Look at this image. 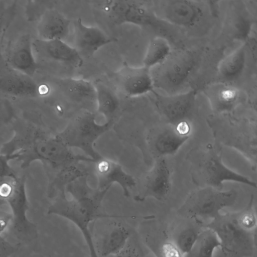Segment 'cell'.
I'll use <instances>...</instances> for the list:
<instances>
[{
  "label": "cell",
  "mask_w": 257,
  "mask_h": 257,
  "mask_svg": "<svg viewBox=\"0 0 257 257\" xmlns=\"http://www.w3.org/2000/svg\"><path fill=\"white\" fill-rule=\"evenodd\" d=\"M0 153L10 162L20 163L25 169L39 161L48 171L49 179L61 170L83 162L94 163L84 155L75 153L58 137L40 127L27 126L16 131L12 139L5 143Z\"/></svg>",
  "instance_id": "cell-1"
},
{
  "label": "cell",
  "mask_w": 257,
  "mask_h": 257,
  "mask_svg": "<svg viewBox=\"0 0 257 257\" xmlns=\"http://www.w3.org/2000/svg\"><path fill=\"white\" fill-rule=\"evenodd\" d=\"M108 190L81 186L70 192L71 197L66 193L56 196L48 209V214L63 217L75 225L86 243L90 257H99L90 231V224L98 219L118 217L106 214L102 211V201Z\"/></svg>",
  "instance_id": "cell-2"
},
{
  "label": "cell",
  "mask_w": 257,
  "mask_h": 257,
  "mask_svg": "<svg viewBox=\"0 0 257 257\" xmlns=\"http://www.w3.org/2000/svg\"><path fill=\"white\" fill-rule=\"evenodd\" d=\"M185 160L192 182L198 187L222 190L226 181L256 188V183L227 167L223 162L221 149L214 144L195 147L187 153Z\"/></svg>",
  "instance_id": "cell-3"
},
{
  "label": "cell",
  "mask_w": 257,
  "mask_h": 257,
  "mask_svg": "<svg viewBox=\"0 0 257 257\" xmlns=\"http://www.w3.org/2000/svg\"><path fill=\"white\" fill-rule=\"evenodd\" d=\"M214 144L232 149L241 154L256 171L257 122L256 119L236 117L231 113L213 114L207 119Z\"/></svg>",
  "instance_id": "cell-4"
},
{
  "label": "cell",
  "mask_w": 257,
  "mask_h": 257,
  "mask_svg": "<svg viewBox=\"0 0 257 257\" xmlns=\"http://www.w3.org/2000/svg\"><path fill=\"white\" fill-rule=\"evenodd\" d=\"M0 198L10 208L12 221L9 229L16 238L23 242L37 239V226L27 216L29 203L24 179L17 174L0 181Z\"/></svg>",
  "instance_id": "cell-5"
},
{
  "label": "cell",
  "mask_w": 257,
  "mask_h": 257,
  "mask_svg": "<svg viewBox=\"0 0 257 257\" xmlns=\"http://www.w3.org/2000/svg\"><path fill=\"white\" fill-rule=\"evenodd\" d=\"M113 123L98 121L96 113L85 111L72 119L57 135L68 147L82 151L94 163L102 157L95 149V143Z\"/></svg>",
  "instance_id": "cell-6"
},
{
  "label": "cell",
  "mask_w": 257,
  "mask_h": 257,
  "mask_svg": "<svg viewBox=\"0 0 257 257\" xmlns=\"http://www.w3.org/2000/svg\"><path fill=\"white\" fill-rule=\"evenodd\" d=\"M238 197L236 190L198 187L187 196L178 213L196 220H209L218 217L224 208L233 206Z\"/></svg>",
  "instance_id": "cell-7"
},
{
  "label": "cell",
  "mask_w": 257,
  "mask_h": 257,
  "mask_svg": "<svg viewBox=\"0 0 257 257\" xmlns=\"http://www.w3.org/2000/svg\"><path fill=\"white\" fill-rule=\"evenodd\" d=\"M196 62L193 52L172 50L162 62L150 69L154 88L166 94L178 93L191 75Z\"/></svg>",
  "instance_id": "cell-8"
},
{
  "label": "cell",
  "mask_w": 257,
  "mask_h": 257,
  "mask_svg": "<svg viewBox=\"0 0 257 257\" xmlns=\"http://www.w3.org/2000/svg\"><path fill=\"white\" fill-rule=\"evenodd\" d=\"M206 227L214 231L221 243L224 257H254L256 252L255 232L242 229L233 214H221Z\"/></svg>",
  "instance_id": "cell-9"
},
{
  "label": "cell",
  "mask_w": 257,
  "mask_h": 257,
  "mask_svg": "<svg viewBox=\"0 0 257 257\" xmlns=\"http://www.w3.org/2000/svg\"><path fill=\"white\" fill-rule=\"evenodd\" d=\"M206 2L165 0L157 2L153 9L161 21L189 31H194L206 24L211 11Z\"/></svg>",
  "instance_id": "cell-10"
},
{
  "label": "cell",
  "mask_w": 257,
  "mask_h": 257,
  "mask_svg": "<svg viewBox=\"0 0 257 257\" xmlns=\"http://www.w3.org/2000/svg\"><path fill=\"white\" fill-rule=\"evenodd\" d=\"M102 8L109 21L114 25L128 24L155 30L163 22L157 17L153 9L138 1H104Z\"/></svg>",
  "instance_id": "cell-11"
},
{
  "label": "cell",
  "mask_w": 257,
  "mask_h": 257,
  "mask_svg": "<svg viewBox=\"0 0 257 257\" xmlns=\"http://www.w3.org/2000/svg\"><path fill=\"white\" fill-rule=\"evenodd\" d=\"M190 122L184 121L173 125L164 123L152 128L147 136L149 151L154 160L173 156L190 137Z\"/></svg>",
  "instance_id": "cell-12"
},
{
  "label": "cell",
  "mask_w": 257,
  "mask_h": 257,
  "mask_svg": "<svg viewBox=\"0 0 257 257\" xmlns=\"http://www.w3.org/2000/svg\"><path fill=\"white\" fill-rule=\"evenodd\" d=\"M152 93L155 105L165 123L176 125L190 122L196 100L195 90L173 94H162L155 91Z\"/></svg>",
  "instance_id": "cell-13"
},
{
  "label": "cell",
  "mask_w": 257,
  "mask_h": 257,
  "mask_svg": "<svg viewBox=\"0 0 257 257\" xmlns=\"http://www.w3.org/2000/svg\"><path fill=\"white\" fill-rule=\"evenodd\" d=\"M171 173L165 157L155 160L152 168L144 176L134 200L143 202L153 198L160 201L165 200L171 191Z\"/></svg>",
  "instance_id": "cell-14"
},
{
  "label": "cell",
  "mask_w": 257,
  "mask_h": 257,
  "mask_svg": "<svg viewBox=\"0 0 257 257\" xmlns=\"http://www.w3.org/2000/svg\"><path fill=\"white\" fill-rule=\"evenodd\" d=\"M117 88L127 97H135L153 92L154 86L150 69L124 65L114 75Z\"/></svg>",
  "instance_id": "cell-15"
},
{
  "label": "cell",
  "mask_w": 257,
  "mask_h": 257,
  "mask_svg": "<svg viewBox=\"0 0 257 257\" xmlns=\"http://www.w3.org/2000/svg\"><path fill=\"white\" fill-rule=\"evenodd\" d=\"M6 66L5 69L0 71V93L16 97H35L48 92L45 84H38L32 77Z\"/></svg>",
  "instance_id": "cell-16"
},
{
  "label": "cell",
  "mask_w": 257,
  "mask_h": 257,
  "mask_svg": "<svg viewBox=\"0 0 257 257\" xmlns=\"http://www.w3.org/2000/svg\"><path fill=\"white\" fill-rule=\"evenodd\" d=\"M33 43L28 34L19 37L6 51V64L19 73L32 77L38 68Z\"/></svg>",
  "instance_id": "cell-17"
},
{
  "label": "cell",
  "mask_w": 257,
  "mask_h": 257,
  "mask_svg": "<svg viewBox=\"0 0 257 257\" xmlns=\"http://www.w3.org/2000/svg\"><path fill=\"white\" fill-rule=\"evenodd\" d=\"M94 171L100 190L109 189L113 184H118L125 197L136 186L135 178L125 171L118 163L102 156L94 163Z\"/></svg>",
  "instance_id": "cell-18"
},
{
  "label": "cell",
  "mask_w": 257,
  "mask_h": 257,
  "mask_svg": "<svg viewBox=\"0 0 257 257\" xmlns=\"http://www.w3.org/2000/svg\"><path fill=\"white\" fill-rule=\"evenodd\" d=\"M73 37L74 47L82 55L89 57L93 56L100 49L116 41L100 28L87 26L79 18L73 23Z\"/></svg>",
  "instance_id": "cell-19"
},
{
  "label": "cell",
  "mask_w": 257,
  "mask_h": 257,
  "mask_svg": "<svg viewBox=\"0 0 257 257\" xmlns=\"http://www.w3.org/2000/svg\"><path fill=\"white\" fill-rule=\"evenodd\" d=\"M213 114L231 113L242 99L240 90L225 82H214L203 88Z\"/></svg>",
  "instance_id": "cell-20"
},
{
  "label": "cell",
  "mask_w": 257,
  "mask_h": 257,
  "mask_svg": "<svg viewBox=\"0 0 257 257\" xmlns=\"http://www.w3.org/2000/svg\"><path fill=\"white\" fill-rule=\"evenodd\" d=\"M130 236L129 230L123 224L111 222L99 232L94 242L96 251L103 257L116 256L126 248Z\"/></svg>",
  "instance_id": "cell-21"
},
{
  "label": "cell",
  "mask_w": 257,
  "mask_h": 257,
  "mask_svg": "<svg viewBox=\"0 0 257 257\" xmlns=\"http://www.w3.org/2000/svg\"><path fill=\"white\" fill-rule=\"evenodd\" d=\"M70 21L54 9L46 10L41 16L37 25L38 39L42 41L64 40L70 32Z\"/></svg>",
  "instance_id": "cell-22"
},
{
  "label": "cell",
  "mask_w": 257,
  "mask_h": 257,
  "mask_svg": "<svg viewBox=\"0 0 257 257\" xmlns=\"http://www.w3.org/2000/svg\"><path fill=\"white\" fill-rule=\"evenodd\" d=\"M33 46L34 50L40 51L48 58L68 66L77 68L83 64L82 55L74 47L64 40L42 41L38 40L33 43Z\"/></svg>",
  "instance_id": "cell-23"
},
{
  "label": "cell",
  "mask_w": 257,
  "mask_h": 257,
  "mask_svg": "<svg viewBox=\"0 0 257 257\" xmlns=\"http://www.w3.org/2000/svg\"><path fill=\"white\" fill-rule=\"evenodd\" d=\"M94 85L97 104L96 115L101 116L105 122H114L119 106L117 94L102 82H96Z\"/></svg>",
  "instance_id": "cell-24"
},
{
  "label": "cell",
  "mask_w": 257,
  "mask_h": 257,
  "mask_svg": "<svg viewBox=\"0 0 257 257\" xmlns=\"http://www.w3.org/2000/svg\"><path fill=\"white\" fill-rule=\"evenodd\" d=\"M245 59L246 43L244 42L220 60L217 65L219 75L226 80L237 78L244 68Z\"/></svg>",
  "instance_id": "cell-25"
},
{
  "label": "cell",
  "mask_w": 257,
  "mask_h": 257,
  "mask_svg": "<svg viewBox=\"0 0 257 257\" xmlns=\"http://www.w3.org/2000/svg\"><path fill=\"white\" fill-rule=\"evenodd\" d=\"M220 240L212 230L206 227L200 232L190 251L185 257H213L215 250L220 248Z\"/></svg>",
  "instance_id": "cell-26"
},
{
  "label": "cell",
  "mask_w": 257,
  "mask_h": 257,
  "mask_svg": "<svg viewBox=\"0 0 257 257\" xmlns=\"http://www.w3.org/2000/svg\"><path fill=\"white\" fill-rule=\"evenodd\" d=\"M172 49L167 40L160 36L152 39L143 59V65L149 69L162 62Z\"/></svg>",
  "instance_id": "cell-27"
},
{
  "label": "cell",
  "mask_w": 257,
  "mask_h": 257,
  "mask_svg": "<svg viewBox=\"0 0 257 257\" xmlns=\"http://www.w3.org/2000/svg\"><path fill=\"white\" fill-rule=\"evenodd\" d=\"M231 8V13H229L231 17L228 18L230 20L231 34L235 38L245 39L249 33L251 25L248 15L245 10L237 8V5L236 9V4H233Z\"/></svg>",
  "instance_id": "cell-28"
},
{
  "label": "cell",
  "mask_w": 257,
  "mask_h": 257,
  "mask_svg": "<svg viewBox=\"0 0 257 257\" xmlns=\"http://www.w3.org/2000/svg\"><path fill=\"white\" fill-rule=\"evenodd\" d=\"M144 242L156 257H183V254L175 243L163 240L148 234L144 237Z\"/></svg>",
  "instance_id": "cell-29"
},
{
  "label": "cell",
  "mask_w": 257,
  "mask_h": 257,
  "mask_svg": "<svg viewBox=\"0 0 257 257\" xmlns=\"http://www.w3.org/2000/svg\"><path fill=\"white\" fill-rule=\"evenodd\" d=\"M238 225L243 229L250 232H255L256 227V217L254 208V196L251 195L245 208L233 213Z\"/></svg>",
  "instance_id": "cell-30"
},
{
  "label": "cell",
  "mask_w": 257,
  "mask_h": 257,
  "mask_svg": "<svg viewBox=\"0 0 257 257\" xmlns=\"http://www.w3.org/2000/svg\"><path fill=\"white\" fill-rule=\"evenodd\" d=\"M199 233L194 227H187L179 233L175 244L184 256L190 251Z\"/></svg>",
  "instance_id": "cell-31"
},
{
  "label": "cell",
  "mask_w": 257,
  "mask_h": 257,
  "mask_svg": "<svg viewBox=\"0 0 257 257\" xmlns=\"http://www.w3.org/2000/svg\"><path fill=\"white\" fill-rule=\"evenodd\" d=\"M69 91L82 97L94 96L95 91L94 84L83 79H70L66 82Z\"/></svg>",
  "instance_id": "cell-32"
},
{
  "label": "cell",
  "mask_w": 257,
  "mask_h": 257,
  "mask_svg": "<svg viewBox=\"0 0 257 257\" xmlns=\"http://www.w3.org/2000/svg\"><path fill=\"white\" fill-rule=\"evenodd\" d=\"M13 116V109L9 99L0 93V125L9 121Z\"/></svg>",
  "instance_id": "cell-33"
},
{
  "label": "cell",
  "mask_w": 257,
  "mask_h": 257,
  "mask_svg": "<svg viewBox=\"0 0 257 257\" xmlns=\"http://www.w3.org/2000/svg\"><path fill=\"white\" fill-rule=\"evenodd\" d=\"M14 5L0 9V41L8 28L13 16Z\"/></svg>",
  "instance_id": "cell-34"
},
{
  "label": "cell",
  "mask_w": 257,
  "mask_h": 257,
  "mask_svg": "<svg viewBox=\"0 0 257 257\" xmlns=\"http://www.w3.org/2000/svg\"><path fill=\"white\" fill-rule=\"evenodd\" d=\"M8 157L0 153V181L17 174L10 164Z\"/></svg>",
  "instance_id": "cell-35"
},
{
  "label": "cell",
  "mask_w": 257,
  "mask_h": 257,
  "mask_svg": "<svg viewBox=\"0 0 257 257\" xmlns=\"http://www.w3.org/2000/svg\"><path fill=\"white\" fill-rule=\"evenodd\" d=\"M0 233V257H10L17 251L18 247L8 241Z\"/></svg>",
  "instance_id": "cell-36"
},
{
  "label": "cell",
  "mask_w": 257,
  "mask_h": 257,
  "mask_svg": "<svg viewBox=\"0 0 257 257\" xmlns=\"http://www.w3.org/2000/svg\"><path fill=\"white\" fill-rule=\"evenodd\" d=\"M116 257H142L141 255L134 249H124Z\"/></svg>",
  "instance_id": "cell-37"
},
{
  "label": "cell",
  "mask_w": 257,
  "mask_h": 257,
  "mask_svg": "<svg viewBox=\"0 0 257 257\" xmlns=\"http://www.w3.org/2000/svg\"><path fill=\"white\" fill-rule=\"evenodd\" d=\"M5 204H7L6 202L0 198V207Z\"/></svg>",
  "instance_id": "cell-38"
}]
</instances>
